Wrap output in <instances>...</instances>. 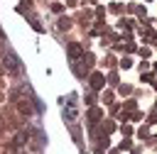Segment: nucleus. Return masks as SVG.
I'll use <instances>...</instances> for the list:
<instances>
[{"label":"nucleus","mask_w":157,"mask_h":154,"mask_svg":"<svg viewBox=\"0 0 157 154\" xmlns=\"http://www.w3.org/2000/svg\"><path fill=\"white\" fill-rule=\"evenodd\" d=\"M74 100H76V95H69V98H66V108H64L66 122H74V120H76V105H74Z\"/></svg>","instance_id":"1"},{"label":"nucleus","mask_w":157,"mask_h":154,"mask_svg":"<svg viewBox=\"0 0 157 154\" xmlns=\"http://www.w3.org/2000/svg\"><path fill=\"white\" fill-rule=\"evenodd\" d=\"M5 66H7L10 71H17V68H20V64H17V59H15V54H12V51H7V54H5Z\"/></svg>","instance_id":"2"},{"label":"nucleus","mask_w":157,"mask_h":154,"mask_svg":"<svg viewBox=\"0 0 157 154\" xmlns=\"http://www.w3.org/2000/svg\"><path fill=\"white\" fill-rule=\"evenodd\" d=\"M91 86H93V88H101V86H103V76H101V73H93V76H91Z\"/></svg>","instance_id":"3"}]
</instances>
